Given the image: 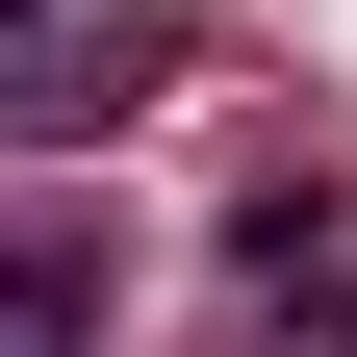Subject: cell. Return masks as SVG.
I'll use <instances>...</instances> for the list:
<instances>
[{
  "label": "cell",
  "mask_w": 357,
  "mask_h": 357,
  "mask_svg": "<svg viewBox=\"0 0 357 357\" xmlns=\"http://www.w3.org/2000/svg\"><path fill=\"white\" fill-rule=\"evenodd\" d=\"M102 102H153V26H26L0 52V128H102Z\"/></svg>",
  "instance_id": "cell-2"
},
{
  "label": "cell",
  "mask_w": 357,
  "mask_h": 357,
  "mask_svg": "<svg viewBox=\"0 0 357 357\" xmlns=\"http://www.w3.org/2000/svg\"><path fill=\"white\" fill-rule=\"evenodd\" d=\"M0 357H102V230H77V204L0 230Z\"/></svg>",
  "instance_id": "cell-1"
}]
</instances>
